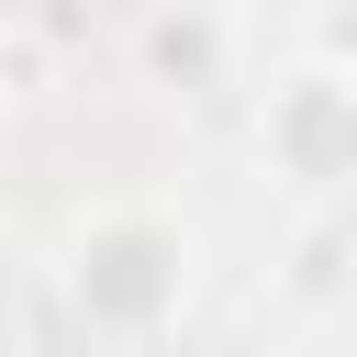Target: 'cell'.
<instances>
[{
  "label": "cell",
  "mask_w": 357,
  "mask_h": 357,
  "mask_svg": "<svg viewBox=\"0 0 357 357\" xmlns=\"http://www.w3.org/2000/svg\"><path fill=\"white\" fill-rule=\"evenodd\" d=\"M257 156L301 190H346L357 178V78L346 67H290L257 112Z\"/></svg>",
  "instance_id": "1"
}]
</instances>
